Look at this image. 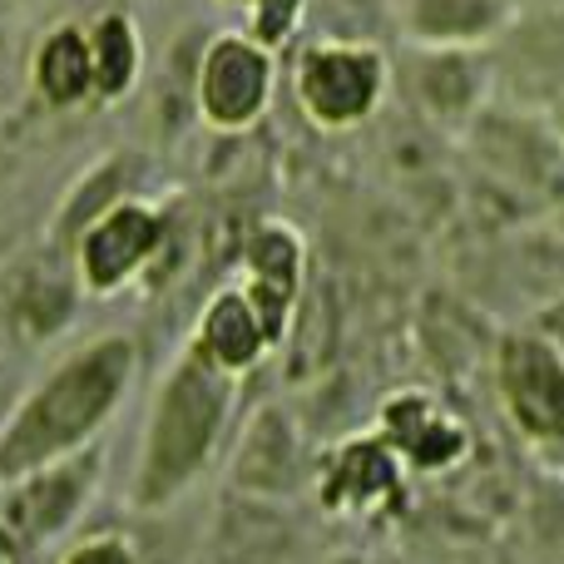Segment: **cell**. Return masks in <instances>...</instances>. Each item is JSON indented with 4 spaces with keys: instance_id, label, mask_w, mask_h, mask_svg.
I'll use <instances>...</instances> for the list:
<instances>
[{
    "instance_id": "1",
    "label": "cell",
    "mask_w": 564,
    "mask_h": 564,
    "mask_svg": "<svg viewBox=\"0 0 564 564\" xmlns=\"http://www.w3.org/2000/svg\"><path fill=\"white\" fill-rule=\"evenodd\" d=\"M139 351L129 337H105L65 357L0 426V486L45 460L75 456L99 426L115 416L134 381Z\"/></svg>"
},
{
    "instance_id": "2",
    "label": "cell",
    "mask_w": 564,
    "mask_h": 564,
    "mask_svg": "<svg viewBox=\"0 0 564 564\" xmlns=\"http://www.w3.org/2000/svg\"><path fill=\"white\" fill-rule=\"evenodd\" d=\"M234 381L238 377L208 367L198 351H184L169 367V377L154 391V406H149L139 470H134V486H129L139 510L174 506L208 470L218 436L228 426V411H234Z\"/></svg>"
},
{
    "instance_id": "3",
    "label": "cell",
    "mask_w": 564,
    "mask_h": 564,
    "mask_svg": "<svg viewBox=\"0 0 564 564\" xmlns=\"http://www.w3.org/2000/svg\"><path fill=\"white\" fill-rule=\"evenodd\" d=\"M470 164L516 204H535L550 218L564 208V144L550 115L486 105L460 134Z\"/></svg>"
},
{
    "instance_id": "4",
    "label": "cell",
    "mask_w": 564,
    "mask_h": 564,
    "mask_svg": "<svg viewBox=\"0 0 564 564\" xmlns=\"http://www.w3.org/2000/svg\"><path fill=\"white\" fill-rule=\"evenodd\" d=\"M391 95V55L371 40L322 35L292 65V99L322 129L347 134L361 129Z\"/></svg>"
},
{
    "instance_id": "5",
    "label": "cell",
    "mask_w": 564,
    "mask_h": 564,
    "mask_svg": "<svg viewBox=\"0 0 564 564\" xmlns=\"http://www.w3.org/2000/svg\"><path fill=\"white\" fill-rule=\"evenodd\" d=\"M490 387H496L506 426L540 456H564V357L530 322L506 327L490 351Z\"/></svg>"
},
{
    "instance_id": "6",
    "label": "cell",
    "mask_w": 564,
    "mask_h": 564,
    "mask_svg": "<svg viewBox=\"0 0 564 564\" xmlns=\"http://www.w3.org/2000/svg\"><path fill=\"white\" fill-rule=\"evenodd\" d=\"M391 89H401L406 105L451 139H460L480 109L496 105L486 45H406V55L391 59Z\"/></svg>"
},
{
    "instance_id": "7",
    "label": "cell",
    "mask_w": 564,
    "mask_h": 564,
    "mask_svg": "<svg viewBox=\"0 0 564 564\" xmlns=\"http://www.w3.org/2000/svg\"><path fill=\"white\" fill-rule=\"evenodd\" d=\"M496 105L550 115L564 99V6L516 10L486 45Z\"/></svg>"
},
{
    "instance_id": "8",
    "label": "cell",
    "mask_w": 564,
    "mask_h": 564,
    "mask_svg": "<svg viewBox=\"0 0 564 564\" xmlns=\"http://www.w3.org/2000/svg\"><path fill=\"white\" fill-rule=\"evenodd\" d=\"M278 89V50L253 40L248 30H224L208 40L204 59H198L194 99L198 115L218 134H243L268 115Z\"/></svg>"
},
{
    "instance_id": "9",
    "label": "cell",
    "mask_w": 564,
    "mask_h": 564,
    "mask_svg": "<svg viewBox=\"0 0 564 564\" xmlns=\"http://www.w3.org/2000/svg\"><path fill=\"white\" fill-rule=\"evenodd\" d=\"M95 480H99V451H75V456L45 460V466L6 480V490H0V525L15 535L20 550L50 545V540L65 535L79 520Z\"/></svg>"
},
{
    "instance_id": "10",
    "label": "cell",
    "mask_w": 564,
    "mask_h": 564,
    "mask_svg": "<svg viewBox=\"0 0 564 564\" xmlns=\"http://www.w3.org/2000/svg\"><path fill=\"white\" fill-rule=\"evenodd\" d=\"M377 436L406 476H451L470 456L466 416L431 387H391L377 406Z\"/></svg>"
},
{
    "instance_id": "11",
    "label": "cell",
    "mask_w": 564,
    "mask_h": 564,
    "mask_svg": "<svg viewBox=\"0 0 564 564\" xmlns=\"http://www.w3.org/2000/svg\"><path fill=\"white\" fill-rule=\"evenodd\" d=\"M164 243H169V218L154 204L119 198L75 238L79 282L89 292H119L154 263Z\"/></svg>"
},
{
    "instance_id": "12",
    "label": "cell",
    "mask_w": 564,
    "mask_h": 564,
    "mask_svg": "<svg viewBox=\"0 0 564 564\" xmlns=\"http://www.w3.org/2000/svg\"><path fill=\"white\" fill-rule=\"evenodd\" d=\"M401 480H406V466L391 456L377 431L337 441L327 456L312 460V490L332 516H377L391 500H401Z\"/></svg>"
},
{
    "instance_id": "13",
    "label": "cell",
    "mask_w": 564,
    "mask_h": 564,
    "mask_svg": "<svg viewBox=\"0 0 564 564\" xmlns=\"http://www.w3.org/2000/svg\"><path fill=\"white\" fill-rule=\"evenodd\" d=\"M312 460L317 456H307V436H302L297 416L282 406H258L238 436L228 480L243 496L292 500L302 486H312Z\"/></svg>"
},
{
    "instance_id": "14",
    "label": "cell",
    "mask_w": 564,
    "mask_h": 564,
    "mask_svg": "<svg viewBox=\"0 0 564 564\" xmlns=\"http://www.w3.org/2000/svg\"><path fill=\"white\" fill-rule=\"evenodd\" d=\"M238 288L253 297V307L263 312L268 332L282 347L288 327L297 317V302L307 292V258H302V238L282 224H263L243 248V282Z\"/></svg>"
},
{
    "instance_id": "15",
    "label": "cell",
    "mask_w": 564,
    "mask_h": 564,
    "mask_svg": "<svg viewBox=\"0 0 564 564\" xmlns=\"http://www.w3.org/2000/svg\"><path fill=\"white\" fill-rule=\"evenodd\" d=\"M273 347H278L273 332H268L263 312L253 307V297H248L243 288L214 292L194 322V341H188V351H198L208 367L228 371V377L253 371Z\"/></svg>"
},
{
    "instance_id": "16",
    "label": "cell",
    "mask_w": 564,
    "mask_h": 564,
    "mask_svg": "<svg viewBox=\"0 0 564 564\" xmlns=\"http://www.w3.org/2000/svg\"><path fill=\"white\" fill-rule=\"evenodd\" d=\"M292 525L282 516V500L243 496L234 490V500L224 506L208 540V560L214 564H288L292 560Z\"/></svg>"
},
{
    "instance_id": "17",
    "label": "cell",
    "mask_w": 564,
    "mask_h": 564,
    "mask_svg": "<svg viewBox=\"0 0 564 564\" xmlns=\"http://www.w3.org/2000/svg\"><path fill=\"white\" fill-rule=\"evenodd\" d=\"M510 15V0H401V35L406 45H490Z\"/></svg>"
},
{
    "instance_id": "18",
    "label": "cell",
    "mask_w": 564,
    "mask_h": 564,
    "mask_svg": "<svg viewBox=\"0 0 564 564\" xmlns=\"http://www.w3.org/2000/svg\"><path fill=\"white\" fill-rule=\"evenodd\" d=\"M30 85L45 105L55 109H75L95 95V65H89V40L79 25H59L50 30L35 45L30 59Z\"/></svg>"
},
{
    "instance_id": "19",
    "label": "cell",
    "mask_w": 564,
    "mask_h": 564,
    "mask_svg": "<svg viewBox=\"0 0 564 564\" xmlns=\"http://www.w3.org/2000/svg\"><path fill=\"white\" fill-rule=\"evenodd\" d=\"M85 40H89V65H95V95L105 99L129 95V85L139 79V59H144L134 20L124 10H109L85 30Z\"/></svg>"
},
{
    "instance_id": "20",
    "label": "cell",
    "mask_w": 564,
    "mask_h": 564,
    "mask_svg": "<svg viewBox=\"0 0 564 564\" xmlns=\"http://www.w3.org/2000/svg\"><path fill=\"white\" fill-rule=\"evenodd\" d=\"M59 564H139V550L129 545L124 535H89Z\"/></svg>"
},
{
    "instance_id": "21",
    "label": "cell",
    "mask_w": 564,
    "mask_h": 564,
    "mask_svg": "<svg viewBox=\"0 0 564 564\" xmlns=\"http://www.w3.org/2000/svg\"><path fill=\"white\" fill-rule=\"evenodd\" d=\"M530 327H535V332H545V337L560 347V357H564V292H560L555 302H550V307H540L535 317H530Z\"/></svg>"
},
{
    "instance_id": "22",
    "label": "cell",
    "mask_w": 564,
    "mask_h": 564,
    "mask_svg": "<svg viewBox=\"0 0 564 564\" xmlns=\"http://www.w3.org/2000/svg\"><path fill=\"white\" fill-rule=\"evenodd\" d=\"M20 555H25V550L15 545V535H10L6 525H0V564H20Z\"/></svg>"
},
{
    "instance_id": "23",
    "label": "cell",
    "mask_w": 564,
    "mask_h": 564,
    "mask_svg": "<svg viewBox=\"0 0 564 564\" xmlns=\"http://www.w3.org/2000/svg\"><path fill=\"white\" fill-rule=\"evenodd\" d=\"M550 124H555V134H560V144H564V99L550 109Z\"/></svg>"
},
{
    "instance_id": "24",
    "label": "cell",
    "mask_w": 564,
    "mask_h": 564,
    "mask_svg": "<svg viewBox=\"0 0 564 564\" xmlns=\"http://www.w3.org/2000/svg\"><path fill=\"white\" fill-rule=\"evenodd\" d=\"M332 564H371V560H357V555H341V560H332Z\"/></svg>"
},
{
    "instance_id": "25",
    "label": "cell",
    "mask_w": 564,
    "mask_h": 564,
    "mask_svg": "<svg viewBox=\"0 0 564 564\" xmlns=\"http://www.w3.org/2000/svg\"><path fill=\"white\" fill-rule=\"evenodd\" d=\"M224 6H234V10H248V0H224Z\"/></svg>"
},
{
    "instance_id": "26",
    "label": "cell",
    "mask_w": 564,
    "mask_h": 564,
    "mask_svg": "<svg viewBox=\"0 0 564 564\" xmlns=\"http://www.w3.org/2000/svg\"><path fill=\"white\" fill-rule=\"evenodd\" d=\"M0 69H6V50H0Z\"/></svg>"
}]
</instances>
